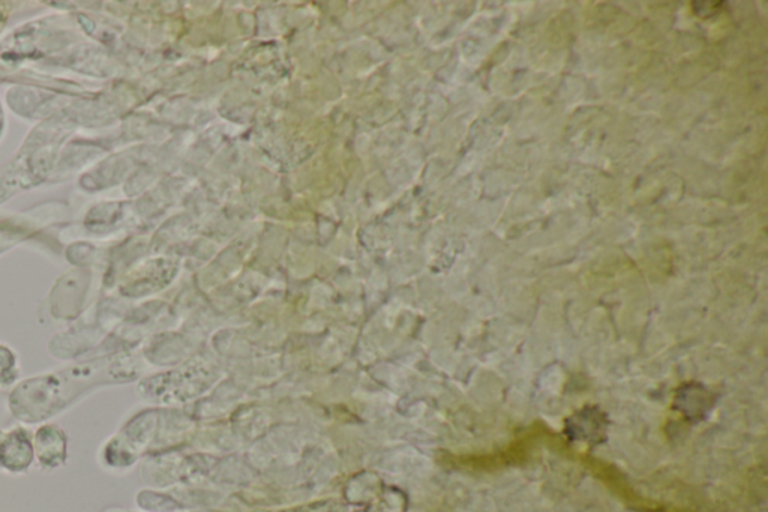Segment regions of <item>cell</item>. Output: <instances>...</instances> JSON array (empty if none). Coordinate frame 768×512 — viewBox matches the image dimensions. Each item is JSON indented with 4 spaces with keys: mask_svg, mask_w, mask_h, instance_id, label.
I'll list each match as a JSON object with an SVG mask.
<instances>
[{
    "mask_svg": "<svg viewBox=\"0 0 768 512\" xmlns=\"http://www.w3.org/2000/svg\"><path fill=\"white\" fill-rule=\"evenodd\" d=\"M9 13H11V4L0 2V31L5 28L6 22H8Z\"/></svg>",
    "mask_w": 768,
    "mask_h": 512,
    "instance_id": "1",
    "label": "cell"
}]
</instances>
